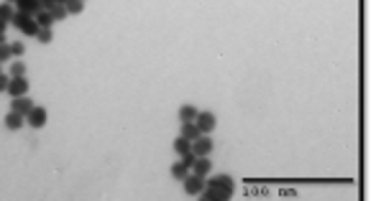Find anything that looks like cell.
<instances>
[{"label":"cell","instance_id":"cell-16","mask_svg":"<svg viewBox=\"0 0 371 201\" xmlns=\"http://www.w3.org/2000/svg\"><path fill=\"white\" fill-rule=\"evenodd\" d=\"M187 176H189V166H185L182 161L172 166V178H177V181H185Z\"/></svg>","mask_w":371,"mask_h":201},{"label":"cell","instance_id":"cell-3","mask_svg":"<svg viewBox=\"0 0 371 201\" xmlns=\"http://www.w3.org/2000/svg\"><path fill=\"white\" fill-rule=\"evenodd\" d=\"M182 183H185V194H189V196H200V191L205 189V176L189 173Z\"/></svg>","mask_w":371,"mask_h":201},{"label":"cell","instance_id":"cell-20","mask_svg":"<svg viewBox=\"0 0 371 201\" xmlns=\"http://www.w3.org/2000/svg\"><path fill=\"white\" fill-rule=\"evenodd\" d=\"M49 13H51V18H54V21H64L67 15H69V13H67V8H64V5H59V3H56Z\"/></svg>","mask_w":371,"mask_h":201},{"label":"cell","instance_id":"cell-25","mask_svg":"<svg viewBox=\"0 0 371 201\" xmlns=\"http://www.w3.org/2000/svg\"><path fill=\"white\" fill-rule=\"evenodd\" d=\"M195 158H197V156H195L192 150H187L185 156H182V163H185V166H189V171H192V163H195Z\"/></svg>","mask_w":371,"mask_h":201},{"label":"cell","instance_id":"cell-28","mask_svg":"<svg viewBox=\"0 0 371 201\" xmlns=\"http://www.w3.org/2000/svg\"><path fill=\"white\" fill-rule=\"evenodd\" d=\"M56 5V0H41V10H51Z\"/></svg>","mask_w":371,"mask_h":201},{"label":"cell","instance_id":"cell-24","mask_svg":"<svg viewBox=\"0 0 371 201\" xmlns=\"http://www.w3.org/2000/svg\"><path fill=\"white\" fill-rule=\"evenodd\" d=\"M10 51H13V56H23V51H26V46H23L21 41H16V43H10Z\"/></svg>","mask_w":371,"mask_h":201},{"label":"cell","instance_id":"cell-10","mask_svg":"<svg viewBox=\"0 0 371 201\" xmlns=\"http://www.w3.org/2000/svg\"><path fill=\"white\" fill-rule=\"evenodd\" d=\"M23 125H26V117H23L21 112H13V110H10V112L5 115V128H8V130H21Z\"/></svg>","mask_w":371,"mask_h":201},{"label":"cell","instance_id":"cell-6","mask_svg":"<svg viewBox=\"0 0 371 201\" xmlns=\"http://www.w3.org/2000/svg\"><path fill=\"white\" fill-rule=\"evenodd\" d=\"M213 148H215V143H213L207 135H200L197 140L192 143V153H195V156H210Z\"/></svg>","mask_w":371,"mask_h":201},{"label":"cell","instance_id":"cell-23","mask_svg":"<svg viewBox=\"0 0 371 201\" xmlns=\"http://www.w3.org/2000/svg\"><path fill=\"white\" fill-rule=\"evenodd\" d=\"M13 59V51H10V43H0V61H10Z\"/></svg>","mask_w":371,"mask_h":201},{"label":"cell","instance_id":"cell-14","mask_svg":"<svg viewBox=\"0 0 371 201\" xmlns=\"http://www.w3.org/2000/svg\"><path fill=\"white\" fill-rule=\"evenodd\" d=\"M200 196L205 199V201H226L228 196L223 194V191H218V189H210V186H205L202 191H200Z\"/></svg>","mask_w":371,"mask_h":201},{"label":"cell","instance_id":"cell-29","mask_svg":"<svg viewBox=\"0 0 371 201\" xmlns=\"http://www.w3.org/2000/svg\"><path fill=\"white\" fill-rule=\"evenodd\" d=\"M5 3H10V5H16V0H5Z\"/></svg>","mask_w":371,"mask_h":201},{"label":"cell","instance_id":"cell-22","mask_svg":"<svg viewBox=\"0 0 371 201\" xmlns=\"http://www.w3.org/2000/svg\"><path fill=\"white\" fill-rule=\"evenodd\" d=\"M10 76H26V64L23 61H13L10 64Z\"/></svg>","mask_w":371,"mask_h":201},{"label":"cell","instance_id":"cell-2","mask_svg":"<svg viewBox=\"0 0 371 201\" xmlns=\"http://www.w3.org/2000/svg\"><path fill=\"white\" fill-rule=\"evenodd\" d=\"M205 186H210V189H218V191H223L228 199L233 196V191H235V181L231 178V176H226V173H220V176H210L205 181Z\"/></svg>","mask_w":371,"mask_h":201},{"label":"cell","instance_id":"cell-4","mask_svg":"<svg viewBox=\"0 0 371 201\" xmlns=\"http://www.w3.org/2000/svg\"><path fill=\"white\" fill-rule=\"evenodd\" d=\"M46 120H49V115H46V110H44V107H36L34 104V110L26 115V125H31V128H44L46 125Z\"/></svg>","mask_w":371,"mask_h":201},{"label":"cell","instance_id":"cell-21","mask_svg":"<svg viewBox=\"0 0 371 201\" xmlns=\"http://www.w3.org/2000/svg\"><path fill=\"white\" fill-rule=\"evenodd\" d=\"M36 38H39L41 43H51V41H54V31H51V28H39Z\"/></svg>","mask_w":371,"mask_h":201},{"label":"cell","instance_id":"cell-8","mask_svg":"<svg viewBox=\"0 0 371 201\" xmlns=\"http://www.w3.org/2000/svg\"><path fill=\"white\" fill-rule=\"evenodd\" d=\"M10 110L13 112H21L23 117L34 110V100L31 97H26V95H21V97H13V102H10Z\"/></svg>","mask_w":371,"mask_h":201},{"label":"cell","instance_id":"cell-13","mask_svg":"<svg viewBox=\"0 0 371 201\" xmlns=\"http://www.w3.org/2000/svg\"><path fill=\"white\" fill-rule=\"evenodd\" d=\"M197 107H192V104H185V107H180V112H177V115H180V120L182 122H195V117H197Z\"/></svg>","mask_w":371,"mask_h":201},{"label":"cell","instance_id":"cell-30","mask_svg":"<svg viewBox=\"0 0 371 201\" xmlns=\"http://www.w3.org/2000/svg\"><path fill=\"white\" fill-rule=\"evenodd\" d=\"M56 3H59V5H64V3H67V0H56Z\"/></svg>","mask_w":371,"mask_h":201},{"label":"cell","instance_id":"cell-5","mask_svg":"<svg viewBox=\"0 0 371 201\" xmlns=\"http://www.w3.org/2000/svg\"><path fill=\"white\" fill-rule=\"evenodd\" d=\"M195 125L200 128V133L202 135H210L213 130H215V115L213 112H197V117H195Z\"/></svg>","mask_w":371,"mask_h":201},{"label":"cell","instance_id":"cell-18","mask_svg":"<svg viewBox=\"0 0 371 201\" xmlns=\"http://www.w3.org/2000/svg\"><path fill=\"white\" fill-rule=\"evenodd\" d=\"M174 150L180 153V156H185L187 150H192V143L187 140V137H182V135H180V137H177V140H174Z\"/></svg>","mask_w":371,"mask_h":201},{"label":"cell","instance_id":"cell-27","mask_svg":"<svg viewBox=\"0 0 371 201\" xmlns=\"http://www.w3.org/2000/svg\"><path fill=\"white\" fill-rule=\"evenodd\" d=\"M5 28H8V21H0V43H5Z\"/></svg>","mask_w":371,"mask_h":201},{"label":"cell","instance_id":"cell-26","mask_svg":"<svg viewBox=\"0 0 371 201\" xmlns=\"http://www.w3.org/2000/svg\"><path fill=\"white\" fill-rule=\"evenodd\" d=\"M8 84H10V76L0 71V92H8Z\"/></svg>","mask_w":371,"mask_h":201},{"label":"cell","instance_id":"cell-7","mask_svg":"<svg viewBox=\"0 0 371 201\" xmlns=\"http://www.w3.org/2000/svg\"><path fill=\"white\" fill-rule=\"evenodd\" d=\"M28 92V79L26 76H10V84H8V95L10 97H21Z\"/></svg>","mask_w":371,"mask_h":201},{"label":"cell","instance_id":"cell-9","mask_svg":"<svg viewBox=\"0 0 371 201\" xmlns=\"http://www.w3.org/2000/svg\"><path fill=\"white\" fill-rule=\"evenodd\" d=\"M210 168H213L210 156H197V158H195V163H192V173H197V176H207V173H210Z\"/></svg>","mask_w":371,"mask_h":201},{"label":"cell","instance_id":"cell-11","mask_svg":"<svg viewBox=\"0 0 371 201\" xmlns=\"http://www.w3.org/2000/svg\"><path fill=\"white\" fill-rule=\"evenodd\" d=\"M180 135H182V137H187L189 143H195L202 133H200V128L195 125V122H182V133H180Z\"/></svg>","mask_w":371,"mask_h":201},{"label":"cell","instance_id":"cell-19","mask_svg":"<svg viewBox=\"0 0 371 201\" xmlns=\"http://www.w3.org/2000/svg\"><path fill=\"white\" fill-rule=\"evenodd\" d=\"M13 13H16V8H13L10 3H0V21H8L10 23Z\"/></svg>","mask_w":371,"mask_h":201},{"label":"cell","instance_id":"cell-12","mask_svg":"<svg viewBox=\"0 0 371 201\" xmlns=\"http://www.w3.org/2000/svg\"><path fill=\"white\" fill-rule=\"evenodd\" d=\"M16 8H18V10H23V13L36 15V13L41 10V0H16Z\"/></svg>","mask_w":371,"mask_h":201},{"label":"cell","instance_id":"cell-1","mask_svg":"<svg viewBox=\"0 0 371 201\" xmlns=\"http://www.w3.org/2000/svg\"><path fill=\"white\" fill-rule=\"evenodd\" d=\"M10 23L16 26L21 34H26V36H36L39 34V23H36V18H34L31 13L16 10V13H13V18H10Z\"/></svg>","mask_w":371,"mask_h":201},{"label":"cell","instance_id":"cell-17","mask_svg":"<svg viewBox=\"0 0 371 201\" xmlns=\"http://www.w3.org/2000/svg\"><path fill=\"white\" fill-rule=\"evenodd\" d=\"M64 8H67V13H69V15H80V13H82V8H85V0H67Z\"/></svg>","mask_w":371,"mask_h":201},{"label":"cell","instance_id":"cell-15","mask_svg":"<svg viewBox=\"0 0 371 201\" xmlns=\"http://www.w3.org/2000/svg\"><path fill=\"white\" fill-rule=\"evenodd\" d=\"M34 18H36V23H39V28H51L56 21L51 18V13L49 10H39L36 15H34Z\"/></svg>","mask_w":371,"mask_h":201}]
</instances>
